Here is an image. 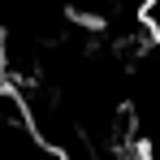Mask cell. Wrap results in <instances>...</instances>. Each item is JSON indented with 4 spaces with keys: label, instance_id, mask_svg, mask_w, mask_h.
<instances>
[{
    "label": "cell",
    "instance_id": "obj_2",
    "mask_svg": "<svg viewBox=\"0 0 160 160\" xmlns=\"http://www.w3.org/2000/svg\"><path fill=\"white\" fill-rule=\"evenodd\" d=\"M138 18H143V30H147V39L160 48V0H152V4H147Z\"/></svg>",
    "mask_w": 160,
    "mask_h": 160
},
{
    "label": "cell",
    "instance_id": "obj_1",
    "mask_svg": "<svg viewBox=\"0 0 160 160\" xmlns=\"http://www.w3.org/2000/svg\"><path fill=\"white\" fill-rule=\"evenodd\" d=\"M126 121L134 160H160V48L147 43L126 82Z\"/></svg>",
    "mask_w": 160,
    "mask_h": 160
}]
</instances>
